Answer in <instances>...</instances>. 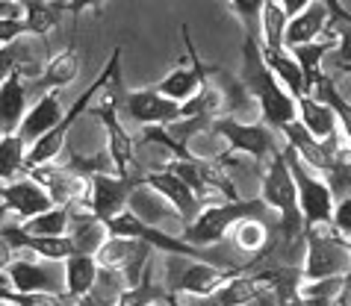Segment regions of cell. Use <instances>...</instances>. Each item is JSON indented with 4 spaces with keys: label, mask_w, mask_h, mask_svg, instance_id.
Returning a JSON list of instances; mask_svg holds the SVG:
<instances>
[{
    "label": "cell",
    "mask_w": 351,
    "mask_h": 306,
    "mask_svg": "<svg viewBox=\"0 0 351 306\" xmlns=\"http://www.w3.org/2000/svg\"><path fill=\"white\" fill-rule=\"evenodd\" d=\"M145 186L157 192L165 203H171V209L178 212V218H180L183 227H189L204 212V201L180 180L178 174L169 171V168L160 165V171H151L148 177H145Z\"/></svg>",
    "instance_id": "obj_15"
},
{
    "label": "cell",
    "mask_w": 351,
    "mask_h": 306,
    "mask_svg": "<svg viewBox=\"0 0 351 306\" xmlns=\"http://www.w3.org/2000/svg\"><path fill=\"white\" fill-rule=\"evenodd\" d=\"M213 133L228 144L230 153H245L257 162L271 160L284 144H275V127L263 121H237V118H216Z\"/></svg>",
    "instance_id": "obj_7"
},
{
    "label": "cell",
    "mask_w": 351,
    "mask_h": 306,
    "mask_svg": "<svg viewBox=\"0 0 351 306\" xmlns=\"http://www.w3.org/2000/svg\"><path fill=\"white\" fill-rule=\"evenodd\" d=\"M92 192H89V209L97 215L101 221H110L115 215L124 212V206L130 203L133 192L145 186L142 180H128L119 174H95L89 177Z\"/></svg>",
    "instance_id": "obj_14"
},
{
    "label": "cell",
    "mask_w": 351,
    "mask_h": 306,
    "mask_svg": "<svg viewBox=\"0 0 351 306\" xmlns=\"http://www.w3.org/2000/svg\"><path fill=\"white\" fill-rule=\"evenodd\" d=\"M171 306H180V301H178V294H171Z\"/></svg>",
    "instance_id": "obj_43"
},
{
    "label": "cell",
    "mask_w": 351,
    "mask_h": 306,
    "mask_svg": "<svg viewBox=\"0 0 351 306\" xmlns=\"http://www.w3.org/2000/svg\"><path fill=\"white\" fill-rule=\"evenodd\" d=\"M151 244H145L139 239H121V235H110L104 242V248L95 253L101 271L124 274L128 285H139L145 277V268L151 265Z\"/></svg>",
    "instance_id": "obj_10"
},
{
    "label": "cell",
    "mask_w": 351,
    "mask_h": 306,
    "mask_svg": "<svg viewBox=\"0 0 351 306\" xmlns=\"http://www.w3.org/2000/svg\"><path fill=\"white\" fill-rule=\"evenodd\" d=\"M337 71H343V74H351V65H343V68H337Z\"/></svg>",
    "instance_id": "obj_42"
},
{
    "label": "cell",
    "mask_w": 351,
    "mask_h": 306,
    "mask_svg": "<svg viewBox=\"0 0 351 306\" xmlns=\"http://www.w3.org/2000/svg\"><path fill=\"white\" fill-rule=\"evenodd\" d=\"M319 3H325L328 6V12H330V27H337V24H348L351 27V12L339 3V0H319ZM328 27V29H330Z\"/></svg>",
    "instance_id": "obj_38"
},
{
    "label": "cell",
    "mask_w": 351,
    "mask_h": 306,
    "mask_svg": "<svg viewBox=\"0 0 351 306\" xmlns=\"http://www.w3.org/2000/svg\"><path fill=\"white\" fill-rule=\"evenodd\" d=\"M0 303L12 306H77L68 294H53V292H15V289H0Z\"/></svg>",
    "instance_id": "obj_34"
},
{
    "label": "cell",
    "mask_w": 351,
    "mask_h": 306,
    "mask_svg": "<svg viewBox=\"0 0 351 306\" xmlns=\"http://www.w3.org/2000/svg\"><path fill=\"white\" fill-rule=\"evenodd\" d=\"M21 227L30 235H68L71 233V209L68 206H53V209L24 221Z\"/></svg>",
    "instance_id": "obj_30"
},
{
    "label": "cell",
    "mask_w": 351,
    "mask_h": 306,
    "mask_svg": "<svg viewBox=\"0 0 351 306\" xmlns=\"http://www.w3.org/2000/svg\"><path fill=\"white\" fill-rule=\"evenodd\" d=\"M233 239L245 253H266L269 244V227L263 218H248L233 227Z\"/></svg>",
    "instance_id": "obj_33"
},
{
    "label": "cell",
    "mask_w": 351,
    "mask_h": 306,
    "mask_svg": "<svg viewBox=\"0 0 351 306\" xmlns=\"http://www.w3.org/2000/svg\"><path fill=\"white\" fill-rule=\"evenodd\" d=\"M62 118H65V110H62L60 92H45V94H38V101L33 103V110L27 112L18 136H21V139L33 147L38 139H42V136L51 133L53 127L62 121Z\"/></svg>",
    "instance_id": "obj_20"
},
{
    "label": "cell",
    "mask_w": 351,
    "mask_h": 306,
    "mask_svg": "<svg viewBox=\"0 0 351 306\" xmlns=\"http://www.w3.org/2000/svg\"><path fill=\"white\" fill-rule=\"evenodd\" d=\"M330 27V12L325 3H319V0H313L304 12L295 15L287 27V51H292V47L298 44H310V42H319V36H325Z\"/></svg>",
    "instance_id": "obj_22"
},
{
    "label": "cell",
    "mask_w": 351,
    "mask_h": 306,
    "mask_svg": "<svg viewBox=\"0 0 351 306\" xmlns=\"http://www.w3.org/2000/svg\"><path fill=\"white\" fill-rule=\"evenodd\" d=\"M287 27L289 15L278 0H266L260 15V44L263 51H287Z\"/></svg>",
    "instance_id": "obj_27"
},
{
    "label": "cell",
    "mask_w": 351,
    "mask_h": 306,
    "mask_svg": "<svg viewBox=\"0 0 351 306\" xmlns=\"http://www.w3.org/2000/svg\"><path fill=\"white\" fill-rule=\"evenodd\" d=\"M334 230L343 235V239H351V194L343 197V201L337 203V209H334Z\"/></svg>",
    "instance_id": "obj_37"
},
{
    "label": "cell",
    "mask_w": 351,
    "mask_h": 306,
    "mask_svg": "<svg viewBox=\"0 0 351 306\" xmlns=\"http://www.w3.org/2000/svg\"><path fill=\"white\" fill-rule=\"evenodd\" d=\"M101 3L104 0H65V6L71 15H80L83 9H95V15H101Z\"/></svg>",
    "instance_id": "obj_39"
},
{
    "label": "cell",
    "mask_w": 351,
    "mask_h": 306,
    "mask_svg": "<svg viewBox=\"0 0 351 306\" xmlns=\"http://www.w3.org/2000/svg\"><path fill=\"white\" fill-rule=\"evenodd\" d=\"M121 112L142 127H165V124L180 121L183 118V103L160 94L157 88L151 86V88H139V92L124 94Z\"/></svg>",
    "instance_id": "obj_12"
},
{
    "label": "cell",
    "mask_w": 351,
    "mask_h": 306,
    "mask_svg": "<svg viewBox=\"0 0 351 306\" xmlns=\"http://www.w3.org/2000/svg\"><path fill=\"white\" fill-rule=\"evenodd\" d=\"M0 3H3V6H9V3H18V0H0Z\"/></svg>",
    "instance_id": "obj_44"
},
{
    "label": "cell",
    "mask_w": 351,
    "mask_h": 306,
    "mask_svg": "<svg viewBox=\"0 0 351 306\" xmlns=\"http://www.w3.org/2000/svg\"><path fill=\"white\" fill-rule=\"evenodd\" d=\"M27 151H30V144L18 133L0 136V180L3 186L21 180V174L27 171Z\"/></svg>",
    "instance_id": "obj_28"
},
{
    "label": "cell",
    "mask_w": 351,
    "mask_h": 306,
    "mask_svg": "<svg viewBox=\"0 0 351 306\" xmlns=\"http://www.w3.org/2000/svg\"><path fill=\"white\" fill-rule=\"evenodd\" d=\"M77 74H80V51H77V42L71 38L65 51H60L56 56H51L45 62V71L36 83H30V92H38V94L60 92V88L74 83Z\"/></svg>",
    "instance_id": "obj_19"
},
{
    "label": "cell",
    "mask_w": 351,
    "mask_h": 306,
    "mask_svg": "<svg viewBox=\"0 0 351 306\" xmlns=\"http://www.w3.org/2000/svg\"><path fill=\"white\" fill-rule=\"evenodd\" d=\"M343 289H346V277L316 280L301 285V298H304V306H339Z\"/></svg>",
    "instance_id": "obj_32"
},
{
    "label": "cell",
    "mask_w": 351,
    "mask_h": 306,
    "mask_svg": "<svg viewBox=\"0 0 351 306\" xmlns=\"http://www.w3.org/2000/svg\"><path fill=\"white\" fill-rule=\"evenodd\" d=\"M27 94L30 86L24 83V77L12 71L9 77L0 80V136H12L21 130L24 118H27Z\"/></svg>",
    "instance_id": "obj_18"
},
{
    "label": "cell",
    "mask_w": 351,
    "mask_h": 306,
    "mask_svg": "<svg viewBox=\"0 0 351 306\" xmlns=\"http://www.w3.org/2000/svg\"><path fill=\"white\" fill-rule=\"evenodd\" d=\"M263 56H266V65L271 68V74L284 83V88L292 97L304 94V74H301V65L295 62V56L287 51H263Z\"/></svg>",
    "instance_id": "obj_29"
},
{
    "label": "cell",
    "mask_w": 351,
    "mask_h": 306,
    "mask_svg": "<svg viewBox=\"0 0 351 306\" xmlns=\"http://www.w3.org/2000/svg\"><path fill=\"white\" fill-rule=\"evenodd\" d=\"M260 197L269 209H278L280 215V239L287 248L295 244V239H304V215H301L298 189L292 180V171L284 160V147L269 160V168L263 171V189Z\"/></svg>",
    "instance_id": "obj_2"
},
{
    "label": "cell",
    "mask_w": 351,
    "mask_h": 306,
    "mask_svg": "<svg viewBox=\"0 0 351 306\" xmlns=\"http://www.w3.org/2000/svg\"><path fill=\"white\" fill-rule=\"evenodd\" d=\"M27 174L51 192L56 206H89V192H92L89 177H80V174L68 171L65 165H53V162L30 168Z\"/></svg>",
    "instance_id": "obj_13"
},
{
    "label": "cell",
    "mask_w": 351,
    "mask_h": 306,
    "mask_svg": "<svg viewBox=\"0 0 351 306\" xmlns=\"http://www.w3.org/2000/svg\"><path fill=\"white\" fill-rule=\"evenodd\" d=\"M245 92L251 94V101L260 106V121L275 127V130H284L287 124L298 121V106L295 97H292L284 83L271 74V68L266 65V56H263V44L260 38L248 36L242 38V74H239Z\"/></svg>",
    "instance_id": "obj_1"
},
{
    "label": "cell",
    "mask_w": 351,
    "mask_h": 306,
    "mask_svg": "<svg viewBox=\"0 0 351 306\" xmlns=\"http://www.w3.org/2000/svg\"><path fill=\"white\" fill-rule=\"evenodd\" d=\"M0 274L9 277V285L0 289H15V292H53L65 294V265L60 268V262L42 259V256H21V259L3 262Z\"/></svg>",
    "instance_id": "obj_8"
},
{
    "label": "cell",
    "mask_w": 351,
    "mask_h": 306,
    "mask_svg": "<svg viewBox=\"0 0 351 306\" xmlns=\"http://www.w3.org/2000/svg\"><path fill=\"white\" fill-rule=\"evenodd\" d=\"M165 294H171V292H169V285L154 283V274H151V265H148V268H145L142 283H139V285H128V289L119 294L115 306H151L154 301L165 298Z\"/></svg>",
    "instance_id": "obj_31"
},
{
    "label": "cell",
    "mask_w": 351,
    "mask_h": 306,
    "mask_svg": "<svg viewBox=\"0 0 351 306\" xmlns=\"http://www.w3.org/2000/svg\"><path fill=\"white\" fill-rule=\"evenodd\" d=\"M278 3H280V6H284V12L289 15V21H292V18H295V15H301V12H304V9H307L310 3H313V0H278Z\"/></svg>",
    "instance_id": "obj_40"
},
{
    "label": "cell",
    "mask_w": 351,
    "mask_h": 306,
    "mask_svg": "<svg viewBox=\"0 0 351 306\" xmlns=\"http://www.w3.org/2000/svg\"><path fill=\"white\" fill-rule=\"evenodd\" d=\"M180 265V274L174 277L169 285L171 294H189V298H213L216 292H221L230 280L242 277V274H251L257 268V262H263V253L257 259H251L245 265H213V262H198V259H183V256H174Z\"/></svg>",
    "instance_id": "obj_5"
},
{
    "label": "cell",
    "mask_w": 351,
    "mask_h": 306,
    "mask_svg": "<svg viewBox=\"0 0 351 306\" xmlns=\"http://www.w3.org/2000/svg\"><path fill=\"white\" fill-rule=\"evenodd\" d=\"M348 306H351V303H348Z\"/></svg>",
    "instance_id": "obj_46"
},
{
    "label": "cell",
    "mask_w": 351,
    "mask_h": 306,
    "mask_svg": "<svg viewBox=\"0 0 351 306\" xmlns=\"http://www.w3.org/2000/svg\"><path fill=\"white\" fill-rule=\"evenodd\" d=\"M62 12H68L62 0H21V18H0V44L6 47L21 36H47Z\"/></svg>",
    "instance_id": "obj_9"
},
{
    "label": "cell",
    "mask_w": 351,
    "mask_h": 306,
    "mask_svg": "<svg viewBox=\"0 0 351 306\" xmlns=\"http://www.w3.org/2000/svg\"><path fill=\"white\" fill-rule=\"evenodd\" d=\"M257 277L275 292L278 306H304V298H301L304 274L295 265H269L266 271H257Z\"/></svg>",
    "instance_id": "obj_23"
},
{
    "label": "cell",
    "mask_w": 351,
    "mask_h": 306,
    "mask_svg": "<svg viewBox=\"0 0 351 306\" xmlns=\"http://www.w3.org/2000/svg\"><path fill=\"white\" fill-rule=\"evenodd\" d=\"M328 51H337V38H319V42L292 47V56H295V62L301 65V74H304V94H313L316 86L325 80L322 59H325Z\"/></svg>",
    "instance_id": "obj_25"
},
{
    "label": "cell",
    "mask_w": 351,
    "mask_h": 306,
    "mask_svg": "<svg viewBox=\"0 0 351 306\" xmlns=\"http://www.w3.org/2000/svg\"><path fill=\"white\" fill-rule=\"evenodd\" d=\"M0 201H3V212H15L21 218V224L56 206L51 192L42 183H36L33 177H21L15 183H6L0 189Z\"/></svg>",
    "instance_id": "obj_17"
},
{
    "label": "cell",
    "mask_w": 351,
    "mask_h": 306,
    "mask_svg": "<svg viewBox=\"0 0 351 306\" xmlns=\"http://www.w3.org/2000/svg\"><path fill=\"white\" fill-rule=\"evenodd\" d=\"M284 160L292 171L298 189V203H301V215H304V233L313 227H330L334 224V209H337V197L330 192V186L325 183L322 174H313L310 165L292 151L289 144H284Z\"/></svg>",
    "instance_id": "obj_4"
},
{
    "label": "cell",
    "mask_w": 351,
    "mask_h": 306,
    "mask_svg": "<svg viewBox=\"0 0 351 306\" xmlns=\"http://www.w3.org/2000/svg\"><path fill=\"white\" fill-rule=\"evenodd\" d=\"M263 6L266 0H230V9L237 12V18L242 21L248 36L260 38V15H263Z\"/></svg>",
    "instance_id": "obj_35"
},
{
    "label": "cell",
    "mask_w": 351,
    "mask_h": 306,
    "mask_svg": "<svg viewBox=\"0 0 351 306\" xmlns=\"http://www.w3.org/2000/svg\"><path fill=\"white\" fill-rule=\"evenodd\" d=\"M295 106H298V121L304 124V130L313 136V139L328 142L339 133V118L325 101H319L313 94H301V97H295Z\"/></svg>",
    "instance_id": "obj_21"
},
{
    "label": "cell",
    "mask_w": 351,
    "mask_h": 306,
    "mask_svg": "<svg viewBox=\"0 0 351 306\" xmlns=\"http://www.w3.org/2000/svg\"><path fill=\"white\" fill-rule=\"evenodd\" d=\"M65 265V294L71 301H80L86 294L95 292L97 280H101V265L89 253H74L62 262Z\"/></svg>",
    "instance_id": "obj_24"
},
{
    "label": "cell",
    "mask_w": 351,
    "mask_h": 306,
    "mask_svg": "<svg viewBox=\"0 0 351 306\" xmlns=\"http://www.w3.org/2000/svg\"><path fill=\"white\" fill-rule=\"evenodd\" d=\"M307 242V253H304V265H301V274H304V283H316V280H330V277H346L351 268V251H348V239H343L334 227L304 233Z\"/></svg>",
    "instance_id": "obj_6"
},
{
    "label": "cell",
    "mask_w": 351,
    "mask_h": 306,
    "mask_svg": "<svg viewBox=\"0 0 351 306\" xmlns=\"http://www.w3.org/2000/svg\"><path fill=\"white\" fill-rule=\"evenodd\" d=\"M266 289L269 285L263 283L257 274H242V277L230 280L221 292L213 294V298H198V301H204L207 306H248V303H254Z\"/></svg>",
    "instance_id": "obj_26"
},
{
    "label": "cell",
    "mask_w": 351,
    "mask_h": 306,
    "mask_svg": "<svg viewBox=\"0 0 351 306\" xmlns=\"http://www.w3.org/2000/svg\"><path fill=\"white\" fill-rule=\"evenodd\" d=\"M337 33V68L351 65V27L348 24H337L330 27ZM328 29V33H330Z\"/></svg>",
    "instance_id": "obj_36"
},
{
    "label": "cell",
    "mask_w": 351,
    "mask_h": 306,
    "mask_svg": "<svg viewBox=\"0 0 351 306\" xmlns=\"http://www.w3.org/2000/svg\"><path fill=\"white\" fill-rule=\"evenodd\" d=\"M183 44H186V53H189V65L174 68L171 74H165L162 80H160L157 86H154L160 94L171 97V101H178V103L192 101V97L201 92V86L207 83V77H210V68L201 62L198 47H195V42H192L189 24H183Z\"/></svg>",
    "instance_id": "obj_11"
},
{
    "label": "cell",
    "mask_w": 351,
    "mask_h": 306,
    "mask_svg": "<svg viewBox=\"0 0 351 306\" xmlns=\"http://www.w3.org/2000/svg\"><path fill=\"white\" fill-rule=\"evenodd\" d=\"M151 306H171V294H165V298H160V301H154Z\"/></svg>",
    "instance_id": "obj_41"
},
{
    "label": "cell",
    "mask_w": 351,
    "mask_h": 306,
    "mask_svg": "<svg viewBox=\"0 0 351 306\" xmlns=\"http://www.w3.org/2000/svg\"><path fill=\"white\" fill-rule=\"evenodd\" d=\"M269 215V206L263 203V197H248V201H224V203H210L204 206V212L195 218L189 227H183V235L195 248H210L219 244L224 235L233 233V227L248 221V218H263Z\"/></svg>",
    "instance_id": "obj_3"
},
{
    "label": "cell",
    "mask_w": 351,
    "mask_h": 306,
    "mask_svg": "<svg viewBox=\"0 0 351 306\" xmlns=\"http://www.w3.org/2000/svg\"><path fill=\"white\" fill-rule=\"evenodd\" d=\"M0 306H12V303H0Z\"/></svg>",
    "instance_id": "obj_45"
},
{
    "label": "cell",
    "mask_w": 351,
    "mask_h": 306,
    "mask_svg": "<svg viewBox=\"0 0 351 306\" xmlns=\"http://www.w3.org/2000/svg\"><path fill=\"white\" fill-rule=\"evenodd\" d=\"M0 235H3V248L30 251L33 256H42V259H51V262H65L68 256L77 253L71 235H30L24 233L21 224H12V221H3Z\"/></svg>",
    "instance_id": "obj_16"
}]
</instances>
